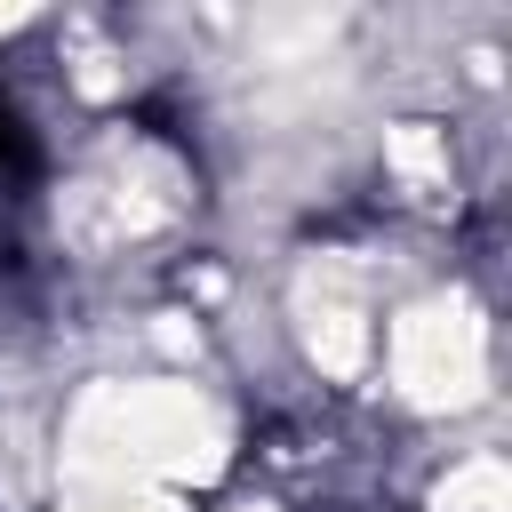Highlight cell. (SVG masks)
Here are the masks:
<instances>
[{"label": "cell", "instance_id": "obj_1", "mask_svg": "<svg viewBox=\"0 0 512 512\" xmlns=\"http://www.w3.org/2000/svg\"><path fill=\"white\" fill-rule=\"evenodd\" d=\"M392 384L416 408H464L488 384V328L464 304H416L392 320Z\"/></svg>", "mask_w": 512, "mask_h": 512}, {"label": "cell", "instance_id": "obj_2", "mask_svg": "<svg viewBox=\"0 0 512 512\" xmlns=\"http://www.w3.org/2000/svg\"><path fill=\"white\" fill-rule=\"evenodd\" d=\"M304 352H312L320 376H360V368H368V312H360L352 288L320 280V288L304 296Z\"/></svg>", "mask_w": 512, "mask_h": 512}, {"label": "cell", "instance_id": "obj_3", "mask_svg": "<svg viewBox=\"0 0 512 512\" xmlns=\"http://www.w3.org/2000/svg\"><path fill=\"white\" fill-rule=\"evenodd\" d=\"M504 504H512V472H504L496 448L464 456V464L440 480V512H504Z\"/></svg>", "mask_w": 512, "mask_h": 512}, {"label": "cell", "instance_id": "obj_4", "mask_svg": "<svg viewBox=\"0 0 512 512\" xmlns=\"http://www.w3.org/2000/svg\"><path fill=\"white\" fill-rule=\"evenodd\" d=\"M64 512H184L176 488H136V480H72Z\"/></svg>", "mask_w": 512, "mask_h": 512}, {"label": "cell", "instance_id": "obj_5", "mask_svg": "<svg viewBox=\"0 0 512 512\" xmlns=\"http://www.w3.org/2000/svg\"><path fill=\"white\" fill-rule=\"evenodd\" d=\"M384 160H392L408 184H440V176H448V144H440L432 128H416V120H408V128H384Z\"/></svg>", "mask_w": 512, "mask_h": 512}, {"label": "cell", "instance_id": "obj_6", "mask_svg": "<svg viewBox=\"0 0 512 512\" xmlns=\"http://www.w3.org/2000/svg\"><path fill=\"white\" fill-rule=\"evenodd\" d=\"M240 512H272V504H240Z\"/></svg>", "mask_w": 512, "mask_h": 512}]
</instances>
